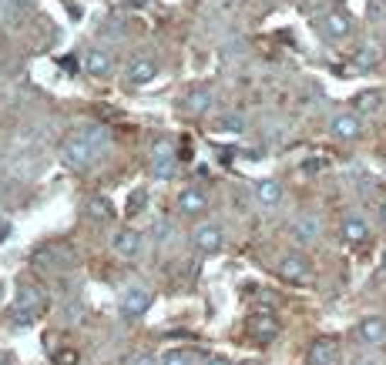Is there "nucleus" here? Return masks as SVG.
Returning <instances> with one entry per match:
<instances>
[{
    "label": "nucleus",
    "mask_w": 386,
    "mask_h": 365,
    "mask_svg": "<svg viewBox=\"0 0 386 365\" xmlns=\"http://www.w3.org/2000/svg\"><path fill=\"white\" fill-rule=\"evenodd\" d=\"M242 365H262V362H242Z\"/></svg>",
    "instance_id": "obj_34"
},
{
    "label": "nucleus",
    "mask_w": 386,
    "mask_h": 365,
    "mask_svg": "<svg viewBox=\"0 0 386 365\" xmlns=\"http://www.w3.org/2000/svg\"><path fill=\"white\" fill-rule=\"evenodd\" d=\"M279 275L293 285H306V282H312V262L302 252H285L279 258Z\"/></svg>",
    "instance_id": "obj_3"
},
{
    "label": "nucleus",
    "mask_w": 386,
    "mask_h": 365,
    "mask_svg": "<svg viewBox=\"0 0 386 365\" xmlns=\"http://www.w3.org/2000/svg\"><path fill=\"white\" fill-rule=\"evenodd\" d=\"M349 365H386V362H380L376 355H353V359H349Z\"/></svg>",
    "instance_id": "obj_27"
},
{
    "label": "nucleus",
    "mask_w": 386,
    "mask_h": 365,
    "mask_svg": "<svg viewBox=\"0 0 386 365\" xmlns=\"http://www.w3.org/2000/svg\"><path fill=\"white\" fill-rule=\"evenodd\" d=\"M175 168H178V148H175V141H154L152 148V175L154 181H168V178L175 175Z\"/></svg>",
    "instance_id": "obj_2"
},
{
    "label": "nucleus",
    "mask_w": 386,
    "mask_h": 365,
    "mask_svg": "<svg viewBox=\"0 0 386 365\" xmlns=\"http://www.w3.org/2000/svg\"><path fill=\"white\" fill-rule=\"evenodd\" d=\"M339 238L346 241V245H366L370 241V225H366V218L356 212L343 214V221H339Z\"/></svg>",
    "instance_id": "obj_12"
},
{
    "label": "nucleus",
    "mask_w": 386,
    "mask_h": 365,
    "mask_svg": "<svg viewBox=\"0 0 386 365\" xmlns=\"http://www.w3.org/2000/svg\"><path fill=\"white\" fill-rule=\"evenodd\" d=\"M77 359H81L77 349H57L54 352V365H77Z\"/></svg>",
    "instance_id": "obj_25"
},
{
    "label": "nucleus",
    "mask_w": 386,
    "mask_h": 365,
    "mask_svg": "<svg viewBox=\"0 0 386 365\" xmlns=\"http://www.w3.org/2000/svg\"><path fill=\"white\" fill-rule=\"evenodd\" d=\"M84 214H88V221H94V225H104V221H111L115 208H111V202H108L104 195H94V198H88V204H84Z\"/></svg>",
    "instance_id": "obj_19"
},
{
    "label": "nucleus",
    "mask_w": 386,
    "mask_h": 365,
    "mask_svg": "<svg viewBox=\"0 0 386 365\" xmlns=\"http://www.w3.org/2000/svg\"><path fill=\"white\" fill-rule=\"evenodd\" d=\"M13 4H30V0H13Z\"/></svg>",
    "instance_id": "obj_32"
},
{
    "label": "nucleus",
    "mask_w": 386,
    "mask_h": 365,
    "mask_svg": "<svg viewBox=\"0 0 386 365\" xmlns=\"http://www.w3.org/2000/svg\"><path fill=\"white\" fill-rule=\"evenodd\" d=\"M192 245L202 255H215V252H222V245H225V231H222V225H215V221H198V225L192 228Z\"/></svg>",
    "instance_id": "obj_4"
},
{
    "label": "nucleus",
    "mask_w": 386,
    "mask_h": 365,
    "mask_svg": "<svg viewBox=\"0 0 386 365\" xmlns=\"http://www.w3.org/2000/svg\"><path fill=\"white\" fill-rule=\"evenodd\" d=\"M380 265H383V272H386V252H383V262H380Z\"/></svg>",
    "instance_id": "obj_31"
},
{
    "label": "nucleus",
    "mask_w": 386,
    "mask_h": 365,
    "mask_svg": "<svg viewBox=\"0 0 386 365\" xmlns=\"http://www.w3.org/2000/svg\"><path fill=\"white\" fill-rule=\"evenodd\" d=\"M356 339L363 345H386V318L383 315H363L356 322Z\"/></svg>",
    "instance_id": "obj_10"
},
{
    "label": "nucleus",
    "mask_w": 386,
    "mask_h": 365,
    "mask_svg": "<svg viewBox=\"0 0 386 365\" xmlns=\"http://www.w3.org/2000/svg\"><path fill=\"white\" fill-rule=\"evenodd\" d=\"M208 204H212V195H208L205 188H198V185L181 188V195H178V212L181 214H202V212H208Z\"/></svg>",
    "instance_id": "obj_13"
},
{
    "label": "nucleus",
    "mask_w": 386,
    "mask_h": 365,
    "mask_svg": "<svg viewBox=\"0 0 386 365\" xmlns=\"http://www.w3.org/2000/svg\"><path fill=\"white\" fill-rule=\"evenodd\" d=\"M38 305H40V291L38 289H21V291H17V312L30 315Z\"/></svg>",
    "instance_id": "obj_23"
},
{
    "label": "nucleus",
    "mask_w": 386,
    "mask_h": 365,
    "mask_svg": "<svg viewBox=\"0 0 386 365\" xmlns=\"http://www.w3.org/2000/svg\"><path fill=\"white\" fill-rule=\"evenodd\" d=\"M293 238H296L299 245H316V241L322 238V221L309 212L299 214L296 221H293Z\"/></svg>",
    "instance_id": "obj_14"
},
{
    "label": "nucleus",
    "mask_w": 386,
    "mask_h": 365,
    "mask_svg": "<svg viewBox=\"0 0 386 365\" xmlns=\"http://www.w3.org/2000/svg\"><path fill=\"white\" fill-rule=\"evenodd\" d=\"M111 148V131L104 124H88L81 131H71L61 141V161L74 171H88L101 161V154Z\"/></svg>",
    "instance_id": "obj_1"
},
{
    "label": "nucleus",
    "mask_w": 386,
    "mask_h": 365,
    "mask_svg": "<svg viewBox=\"0 0 386 365\" xmlns=\"http://www.w3.org/2000/svg\"><path fill=\"white\" fill-rule=\"evenodd\" d=\"M84 71H88V77H111V71H115V57H111V51L91 47V51L84 54Z\"/></svg>",
    "instance_id": "obj_15"
},
{
    "label": "nucleus",
    "mask_w": 386,
    "mask_h": 365,
    "mask_svg": "<svg viewBox=\"0 0 386 365\" xmlns=\"http://www.w3.org/2000/svg\"><path fill=\"white\" fill-rule=\"evenodd\" d=\"M121 315H128V318H142L148 308H152V291L142 289V285H128V289H121Z\"/></svg>",
    "instance_id": "obj_6"
},
{
    "label": "nucleus",
    "mask_w": 386,
    "mask_h": 365,
    "mask_svg": "<svg viewBox=\"0 0 386 365\" xmlns=\"http://www.w3.org/2000/svg\"><path fill=\"white\" fill-rule=\"evenodd\" d=\"M249 332H252L256 339H262V342H272L276 335H279V318L269 315V312H259V315L249 318Z\"/></svg>",
    "instance_id": "obj_18"
},
{
    "label": "nucleus",
    "mask_w": 386,
    "mask_h": 365,
    "mask_svg": "<svg viewBox=\"0 0 386 365\" xmlns=\"http://www.w3.org/2000/svg\"><path fill=\"white\" fill-rule=\"evenodd\" d=\"M319 30H322V37H326V40L339 44V40H346L349 34H353V17H349L346 11H329V13H322Z\"/></svg>",
    "instance_id": "obj_8"
},
{
    "label": "nucleus",
    "mask_w": 386,
    "mask_h": 365,
    "mask_svg": "<svg viewBox=\"0 0 386 365\" xmlns=\"http://www.w3.org/2000/svg\"><path fill=\"white\" fill-rule=\"evenodd\" d=\"M383 51H386V30H383Z\"/></svg>",
    "instance_id": "obj_33"
},
{
    "label": "nucleus",
    "mask_w": 386,
    "mask_h": 365,
    "mask_svg": "<svg viewBox=\"0 0 386 365\" xmlns=\"http://www.w3.org/2000/svg\"><path fill=\"white\" fill-rule=\"evenodd\" d=\"M205 365H232L229 359H225V355H212V359H208Z\"/></svg>",
    "instance_id": "obj_29"
},
{
    "label": "nucleus",
    "mask_w": 386,
    "mask_h": 365,
    "mask_svg": "<svg viewBox=\"0 0 386 365\" xmlns=\"http://www.w3.org/2000/svg\"><path fill=\"white\" fill-rule=\"evenodd\" d=\"M128 365H161V362H154V355H148V352H138V355H131Z\"/></svg>",
    "instance_id": "obj_28"
},
{
    "label": "nucleus",
    "mask_w": 386,
    "mask_h": 365,
    "mask_svg": "<svg viewBox=\"0 0 386 365\" xmlns=\"http://www.w3.org/2000/svg\"><path fill=\"white\" fill-rule=\"evenodd\" d=\"M306 362L309 365H336L339 362V345H336L333 339H316L309 345Z\"/></svg>",
    "instance_id": "obj_16"
},
{
    "label": "nucleus",
    "mask_w": 386,
    "mask_h": 365,
    "mask_svg": "<svg viewBox=\"0 0 386 365\" xmlns=\"http://www.w3.org/2000/svg\"><path fill=\"white\" fill-rule=\"evenodd\" d=\"M142 231H135V228H121V231H115V238H111V248H115L118 258H125V262H131V258H138L142 255Z\"/></svg>",
    "instance_id": "obj_11"
},
{
    "label": "nucleus",
    "mask_w": 386,
    "mask_h": 365,
    "mask_svg": "<svg viewBox=\"0 0 386 365\" xmlns=\"http://www.w3.org/2000/svg\"><path fill=\"white\" fill-rule=\"evenodd\" d=\"M181 111L192 114V117H202V114L212 111V104H215V91L208 88V84H195L181 94Z\"/></svg>",
    "instance_id": "obj_5"
},
{
    "label": "nucleus",
    "mask_w": 386,
    "mask_h": 365,
    "mask_svg": "<svg viewBox=\"0 0 386 365\" xmlns=\"http://www.w3.org/2000/svg\"><path fill=\"white\" fill-rule=\"evenodd\" d=\"M256 202L262 204V208H279L283 204V185L276 181V178H262V181H256Z\"/></svg>",
    "instance_id": "obj_17"
},
{
    "label": "nucleus",
    "mask_w": 386,
    "mask_h": 365,
    "mask_svg": "<svg viewBox=\"0 0 386 365\" xmlns=\"http://www.w3.org/2000/svg\"><path fill=\"white\" fill-rule=\"evenodd\" d=\"M212 131H215V134H242L245 117L242 114H235V111L219 114V117H212Z\"/></svg>",
    "instance_id": "obj_20"
},
{
    "label": "nucleus",
    "mask_w": 386,
    "mask_h": 365,
    "mask_svg": "<svg viewBox=\"0 0 386 365\" xmlns=\"http://www.w3.org/2000/svg\"><path fill=\"white\" fill-rule=\"evenodd\" d=\"M380 218H383V225H386V198H383V204H380Z\"/></svg>",
    "instance_id": "obj_30"
},
{
    "label": "nucleus",
    "mask_w": 386,
    "mask_h": 365,
    "mask_svg": "<svg viewBox=\"0 0 386 365\" xmlns=\"http://www.w3.org/2000/svg\"><path fill=\"white\" fill-rule=\"evenodd\" d=\"M356 114H366V111H380V104H383V94L380 91H363L360 98H356Z\"/></svg>",
    "instance_id": "obj_22"
},
{
    "label": "nucleus",
    "mask_w": 386,
    "mask_h": 365,
    "mask_svg": "<svg viewBox=\"0 0 386 365\" xmlns=\"http://www.w3.org/2000/svg\"><path fill=\"white\" fill-rule=\"evenodd\" d=\"M329 134L336 141H360L363 138V117L356 111H339L329 121Z\"/></svg>",
    "instance_id": "obj_7"
},
{
    "label": "nucleus",
    "mask_w": 386,
    "mask_h": 365,
    "mask_svg": "<svg viewBox=\"0 0 386 365\" xmlns=\"http://www.w3.org/2000/svg\"><path fill=\"white\" fill-rule=\"evenodd\" d=\"M125 77H128V84H135V88H144V84H152L154 77H158V61H154L152 54H135L128 61Z\"/></svg>",
    "instance_id": "obj_9"
},
{
    "label": "nucleus",
    "mask_w": 386,
    "mask_h": 365,
    "mask_svg": "<svg viewBox=\"0 0 386 365\" xmlns=\"http://www.w3.org/2000/svg\"><path fill=\"white\" fill-rule=\"evenodd\" d=\"M142 208H144V191H135L131 202H128V214H138Z\"/></svg>",
    "instance_id": "obj_26"
},
{
    "label": "nucleus",
    "mask_w": 386,
    "mask_h": 365,
    "mask_svg": "<svg viewBox=\"0 0 386 365\" xmlns=\"http://www.w3.org/2000/svg\"><path fill=\"white\" fill-rule=\"evenodd\" d=\"M161 365H198V359L188 349H171V352L161 355Z\"/></svg>",
    "instance_id": "obj_24"
},
{
    "label": "nucleus",
    "mask_w": 386,
    "mask_h": 365,
    "mask_svg": "<svg viewBox=\"0 0 386 365\" xmlns=\"http://www.w3.org/2000/svg\"><path fill=\"white\" fill-rule=\"evenodd\" d=\"M380 61H383V47L363 44V47H356V51H353V64H356L360 71H373Z\"/></svg>",
    "instance_id": "obj_21"
}]
</instances>
